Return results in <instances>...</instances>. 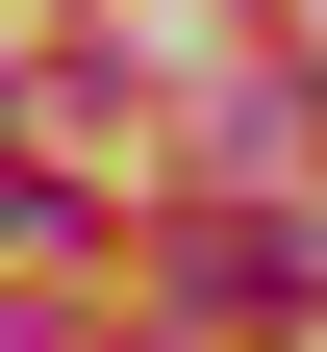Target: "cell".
<instances>
[{"label":"cell","instance_id":"obj_2","mask_svg":"<svg viewBox=\"0 0 327 352\" xmlns=\"http://www.w3.org/2000/svg\"><path fill=\"white\" fill-rule=\"evenodd\" d=\"M302 151H327V76H302Z\"/></svg>","mask_w":327,"mask_h":352},{"label":"cell","instance_id":"obj_1","mask_svg":"<svg viewBox=\"0 0 327 352\" xmlns=\"http://www.w3.org/2000/svg\"><path fill=\"white\" fill-rule=\"evenodd\" d=\"M302 277L327 252L277 227V201H202V227H176V302H202V327H302Z\"/></svg>","mask_w":327,"mask_h":352}]
</instances>
